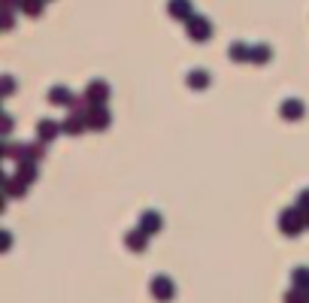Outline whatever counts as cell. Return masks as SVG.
I'll list each match as a JSON object with an SVG mask.
<instances>
[{"instance_id": "21", "label": "cell", "mask_w": 309, "mask_h": 303, "mask_svg": "<svg viewBox=\"0 0 309 303\" xmlns=\"http://www.w3.org/2000/svg\"><path fill=\"white\" fill-rule=\"evenodd\" d=\"M21 9H24L27 15H39V9H42V0H21Z\"/></svg>"}, {"instance_id": "10", "label": "cell", "mask_w": 309, "mask_h": 303, "mask_svg": "<svg viewBox=\"0 0 309 303\" xmlns=\"http://www.w3.org/2000/svg\"><path fill=\"white\" fill-rule=\"evenodd\" d=\"M49 103H55V106H70V103H73V91H70L67 85H55V88L49 91Z\"/></svg>"}, {"instance_id": "8", "label": "cell", "mask_w": 309, "mask_h": 303, "mask_svg": "<svg viewBox=\"0 0 309 303\" xmlns=\"http://www.w3.org/2000/svg\"><path fill=\"white\" fill-rule=\"evenodd\" d=\"M303 112H306V106H303L300 100H294V97H291V100H285V103L279 106V115H282L285 121H300V118H303Z\"/></svg>"}, {"instance_id": "22", "label": "cell", "mask_w": 309, "mask_h": 303, "mask_svg": "<svg viewBox=\"0 0 309 303\" xmlns=\"http://www.w3.org/2000/svg\"><path fill=\"white\" fill-rule=\"evenodd\" d=\"M15 91V79L12 76H3V97H9Z\"/></svg>"}, {"instance_id": "20", "label": "cell", "mask_w": 309, "mask_h": 303, "mask_svg": "<svg viewBox=\"0 0 309 303\" xmlns=\"http://www.w3.org/2000/svg\"><path fill=\"white\" fill-rule=\"evenodd\" d=\"M285 303H309V294L300 291V288H291V291L285 294Z\"/></svg>"}, {"instance_id": "3", "label": "cell", "mask_w": 309, "mask_h": 303, "mask_svg": "<svg viewBox=\"0 0 309 303\" xmlns=\"http://www.w3.org/2000/svg\"><path fill=\"white\" fill-rule=\"evenodd\" d=\"M209 33H212V24H209L203 15H191V18H188V36H191V39L206 42V39H209Z\"/></svg>"}, {"instance_id": "17", "label": "cell", "mask_w": 309, "mask_h": 303, "mask_svg": "<svg viewBox=\"0 0 309 303\" xmlns=\"http://www.w3.org/2000/svg\"><path fill=\"white\" fill-rule=\"evenodd\" d=\"M291 282H294V288H300V291L309 294V267H297L291 273Z\"/></svg>"}, {"instance_id": "19", "label": "cell", "mask_w": 309, "mask_h": 303, "mask_svg": "<svg viewBox=\"0 0 309 303\" xmlns=\"http://www.w3.org/2000/svg\"><path fill=\"white\" fill-rule=\"evenodd\" d=\"M270 58H273V52H270L267 46H252V61H255V64H267Z\"/></svg>"}, {"instance_id": "15", "label": "cell", "mask_w": 309, "mask_h": 303, "mask_svg": "<svg viewBox=\"0 0 309 303\" xmlns=\"http://www.w3.org/2000/svg\"><path fill=\"white\" fill-rule=\"evenodd\" d=\"M228 55H231V61H237V64H240V61H252V46H246V42H234Z\"/></svg>"}, {"instance_id": "1", "label": "cell", "mask_w": 309, "mask_h": 303, "mask_svg": "<svg viewBox=\"0 0 309 303\" xmlns=\"http://www.w3.org/2000/svg\"><path fill=\"white\" fill-rule=\"evenodd\" d=\"M303 228H306V212L300 206L297 209H285L279 215V231L285 237H297V234H303Z\"/></svg>"}, {"instance_id": "25", "label": "cell", "mask_w": 309, "mask_h": 303, "mask_svg": "<svg viewBox=\"0 0 309 303\" xmlns=\"http://www.w3.org/2000/svg\"><path fill=\"white\" fill-rule=\"evenodd\" d=\"M306 228H309V212H306Z\"/></svg>"}, {"instance_id": "4", "label": "cell", "mask_w": 309, "mask_h": 303, "mask_svg": "<svg viewBox=\"0 0 309 303\" xmlns=\"http://www.w3.org/2000/svg\"><path fill=\"white\" fill-rule=\"evenodd\" d=\"M85 97H88L94 106H103V103L109 100V85H106L103 79H94V82H88V88H85Z\"/></svg>"}, {"instance_id": "6", "label": "cell", "mask_w": 309, "mask_h": 303, "mask_svg": "<svg viewBox=\"0 0 309 303\" xmlns=\"http://www.w3.org/2000/svg\"><path fill=\"white\" fill-rule=\"evenodd\" d=\"M109 121H112V115H109L106 106H91V112H88V131H106Z\"/></svg>"}, {"instance_id": "2", "label": "cell", "mask_w": 309, "mask_h": 303, "mask_svg": "<svg viewBox=\"0 0 309 303\" xmlns=\"http://www.w3.org/2000/svg\"><path fill=\"white\" fill-rule=\"evenodd\" d=\"M152 297L155 300H161V303H167V300H173L176 297V285H173V279L170 276H155L152 279Z\"/></svg>"}, {"instance_id": "23", "label": "cell", "mask_w": 309, "mask_h": 303, "mask_svg": "<svg viewBox=\"0 0 309 303\" xmlns=\"http://www.w3.org/2000/svg\"><path fill=\"white\" fill-rule=\"evenodd\" d=\"M297 206H300L303 212H309V188H306V191H303V194H300V200H297Z\"/></svg>"}, {"instance_id": "7", "label": "cell", "mask_w": 309, "mask_h": 303, "mask_svg": "<svg viewBox=\"0 0 309 303\" xmlns=\"http://www.w3.org/2000/svg\"><path fill=\"white\" fill-rule=\"evenodd\" d=\"M61 131H64V127H61L58 121H52V118H42V121L36 124V140L49 146V143H52V140H55V137H58Z\"/></svg>"}, {"instance_id": "14", "label": "cell", "mask_w": 309, "mask_h": 303, "mask_svg": "<svg viewBox=\"0 0 309 303\" xmlns=\"http://www.w3.org/2000/svg\"><path fill=\"white\" fill-rule=\"evenodd\" d=\"M24 191H27V182H24V179H18V176H9V179H6V197H9V200H12V197H21Z\"/></svg>"}, {"instance_id": "18", "label": "cell", "mask_w": 309, "mask_h": 303, "mask_svg": "<svg viewBox=\"0 0 309 303\" xmlns=\"http://www.w3.org/2000/svg\"><path fill=\"white\" fill-rule=\"evenodd\" d=\"M170 12H173L176 18H191V6H188V0H170Z\"/></svg>"}, {"instance_id": "9", "label": "cell", "mask_w": 309, "mask_h": 303, "mask_svg": "<svg viewBox=\"0 0 309 303\" xmlns=\"http://www.w3.org/2000/svg\"><path fill=\"white\" fill-rule=\"evenodd\" d=\"M124 246H127L130 252H146V246H149V234H146L143 228H137V231H130V234L124 237Z\"/></svg>"}, {"instance_id": "24", "label": "cell", "mask_w": 309, "mask_h": 303, "mask_svg": "<svg viewBox=\"0 0 309 303\" xmlns=\"http://www.w3.org/2000/svg\"><path fill=\"white\" fill-rule=\"evenodd\" d=\"M9 131H12V115H6V121H3V134L9 137Z\"/></svg>"}, {"instance_id": "13", "label": "cell", "mask_w": 309, "mask_h": 303, "mask_svg": "<svg viewBox=\"0 0 309 303\" xmlns=\"http://www.w3.org/2000/svg\"><path fill=\"white\" fill-rule=\"evenodd\" d=\"M18 179H24L27 185L36 179V161H18V170H15Z\"/></svg>"}, {"instance_id": "11", "label": "cell", "mask_w": 309, "mask_h": 303, "mask_svg": "<svg viewBox=\"0 0 309 303\" xmlns=\"http://www.w3.org/2000/svg\"><path fill=\"white\" fill-rule=\"evenodd\" d=\"M161 225H164V222H161V215H158L155 209H149V212H143V215H140V228H143L149 237H152V234H158V231H161Z\"/></svg>"}, {"instance_id": "16", "label": "cell", "mask_w": 309, "mask_h": 303, "mask_svg": "<svg viewBox=\"0 0 309 303\" xmlns=\"http://www.w3.org/2000/svg\"><path fill=\"white\" fill-rule=\"evenodd\" d=\"M42 149H46V143H39V140H36V146H21V158L18 161H39Z\"/></svg>"}, {"instance_id": "5", "label": "cell", "mask_w": 309, "mask_h": 303, "mask_svg": "<svg viewBox=\"0 0 309 303\" xmlns=\"http://www.w3.org/2000/svg\"><path fill=\"white\" fill-rule=\"evenodd\" d=\"M61 127H64V134H67V137H79L82 131H88V115H82V112H76V109H73V112L64 118V124H61Z\"/></svg>"}, {"instance_id": "12", "label": "cell", "mask_w": 309, "mask_h": 303, "mask_svg": "<svg viewBox=\"0 0 309 303\" xmlns=\"http://www.w3.org/2000/svg\"><path fill=\"white\" fill-rule=\"evenodd\" d=\"M185 82H188V88H194V91H203V88H209V73H206V70H191Z\"/></svg>"}]
</instances>
